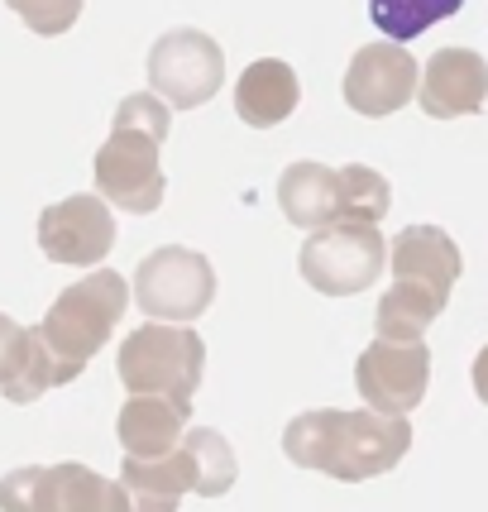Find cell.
<instances>
[{
  "label": "cell",
  "instance_id": "obj_11",
  "mask_svg": "<svg viewBox=\"0 0 488 512\" xmlns=\"http://www.w3.org/2000/svg\"><path fill=\"white\" fill-rule=\"evenodd\" d=\"M417 58L398 44H369L359 48L345 67V106L355 115H393L417 96Z\"/></svg>",
  "mask_w": 488,
  "mask_h": 512
},
{
  "label": "cell",
  "instance_id": "obj_21",
  "mask_svg": "<svg viewBox=\"0 0 488 512\" xmlns=\"http://www.w3.org/2000/svg\"><path fill=\"white\" fill-rule=\"evenodd\" d=\"M393 206V187L383 173L364 168V163H345L340 168V221H364L378 225Z\"/></svg>",
  "mask_w": 488,
  "mask_h": 512
},
{
  "label": "cell",
  "instance_id": "obj_4",
  "mask_svg": "<svg viewBox=\"0 0 488 512\" xmlns=\"http://www.w3.org/2000/svg\"><path fill=\"white\" fill-rule=\"evenodd\" d=\"M115 369L130 393H158L192 407V393L206 374V340L187 321H149L125 335Z\"/></svg>",
  "mask_w": 488,
  "mask_h": 512
},
{
  "label": "cell",
  "instance_id": "obj_2",
  "mask_svg": "<svg viewBox=\"0 0 488 512\" xmlns=\"http://www.w3.org/2000/svg\"><path fill=\"white\" fill-rule=\"evenodd\" d=\"M173 130V115L168 101L158 91H134L115 106V125L111 139L96 149V192L134 216H149L163 206L168 178L158 168V149Z\"/></svg>",
  "mask_w": 488,
  "mask_h": 512
},
{
  "label": "cell",
  "instance_id": "obj_12",
  "mask_svg": "<svg viewBox=\"0 0 488 512\" xmlns=\"http://www.w3.org/2000/svg\"><path fill=\"white\" fill-rule=\"evenodd\" d=\"M77 374L48 350L39 326H20L15 316L0 312V393L10 402H34L48 388H63Z\"/></svg>",
  "mask_w": 488,
  "mask_h": 512
},
{
  "label": "cell",
  "instance_id": "obj_13",
  "mask_svg": "<svg viewBox=\"0 0 488 512\" xmlns=\"http://www.w3.org/2000/svg\"><path fill=\"white\" fill-rule=\"evenodd\" d=\"M422 111L431 120H455V115H479L488 101V63L474 48H436L422 67Z\"/></svg>",
  "mask_w": 488,
  "mask_h": 512
},
{
  "label": "cell",
  "instance_id": "obj_7",
  "mask_svg": "<svg viewBox=\"0 0 488 512\" xmlns=\"http://www.w3.org/2000/svg\"><path fill=\"white\" fill-rule=\"evenodd\" d=\"M216 297V268L206 254L187 245H163L154 249L139 273H134V302L144 316H158V321H187L201 316Z\"/></svg>",
  "mask_w": 488,
  "mask_h": 512
},
{
  "label": "cell",
  "instance_id": "obj_14",
  "mask_svg": "<svg viewBox=\"0 0 488 512\" xmlns=\"http://www.w3.org/2000/svg\"><path fill=\"white\" fill-rule=\"evenodd\" d=\"M388 264H393V278L436 292L441 302H450L455 278L465 273L460 245L445 235L441 225H407V230H398L393 249H388Z\"/></svg>",
  "mask_w": 488,
  "mask_h": 512
},
{
  "label": "cell",
  "instance_id": "obj_16",
  "mask_svg": "<svg viewBox=\"0 0 488 512\" xmlns=\"http://www.w3.org/2000/svg\"><path fill=\"white\" fill-rule=\"evenodd\" d=\"M120 484L130 489L134 512H178L182 493H197V460L187 446H178L173 455H158V460L125 455Z\"/></svg>",
  "mask_w": 488,
  "mask_h": 512
},
{
  "label": "cell",
  "instance_id": "obj_6",
  "mask_svg": "<svg viewBox=\"0 0 488 512\" xmlns=\"http://www.w3.org/2000/svg\"><path fill=\"white\" fill-rule=\"evenodd\" d=\"M383 264H388V245L378 225L364 221L321 225L311 230V240H302V254H297L302 278L326 297H355V292L374 288Z\"/></svg>",
  "mask_w": 488,
  "mask_h": 512
},
{
  "label": "cell",
  "instance_id": "obj_17",
  "mask_svg": "<svg viewBox=\"0 0 488 512\" xmlns=\"http://www.w3.org/2000/svg\"><path fill=\"white\" fill-rule=\"evenodd\" d=\"M302 101V87H297V72H292L283 58H259L240 72L235 82V115L254 130H273L283 125Z\"/></svg>",
  "mask_w": 488,
  "mask_h": 512
},
{
  "label": "cell",
  "instance_id": "obj_19",
  "mask_svg": "<svg viewBox=\"0 0 488 512\" xmlns=\"http://www.w3.org/2000/svg\"><path fill=\"white\" fill-rule=\"evenodd\" d=\"M445 312V302L436 292L417 288V283H402L393 278V288L378 297V312H374V326L383 340H422V331Z\"/></svg>",
  "mask_w": 488,
  "mask_h": 512
},
{
  "label": "cell",
  "instance_id": "obj_3",
  "mask_svg": "<svg viewBox=\"0 0 488 512\" xmlns=\"http://www.w3.org/2000/svg\"><path fill=\"white\" fill-rule=\"evenodd\" d=\"M130 307V288L115 268H96L87 278H77L72 288L58 292V302L48 307L39 321V335L48 340V350L63 359L72 374L87 369L91 355H101V345L111 340L115 321Z\"/></svg>",
  "mask_w": 488,
  "mask_h": 512
},
{
  "label": "cell",
  "instance_id": "obj_5",
  "mask_svg": "<svg viewBox=\"0 0 488 512\" xmlns=\"http://www.w3.org/2000/svg\"><path fill=\"white\" fill-rule=\"evenodd\" d=\"M0 512H134V503L120 479L67 460L10 469L0 479Z\"/></svg>",
  "mask_w": 488,
  "mask_h": 512
},
{
  "label": "cell",
  "instance_id": "obj_15",
  "mask_svg": "<svg viewBox=\"0 0 488 512\" xmlns=\"http://www.w3.org/2000/svg\"><path fill=\"white\" fill-rule=\"evenodd\" d=\"M187 417L192 407L173 398H158V393H134L125 407H120V422H115V436L125 455H139V460H158V455H173L187 436Z\"/></svg>",
  "mask_w": 488,
  "mask_h": 512
},
{
  "label": "cell",
  "instance_id": "obj_10",
  "mask_svg": "<svg viewBox=\"0 0 488 512\" xmlns=\"http://www.w3.org/2000/svg\"><path fill=\"white\" fill-rule=\"evenodd\" d=\"M39 249H44L53 264L67 268H91L101 264L115 249V216L106 197H67L53 201L44 216H39Z\"/></svg>",
  "mask_w": 488,
  "mask_h": 512
},
{
  "label": "cell",
  "instance_id": "obj_1",
  "mask_svg": "<svg viewBox=\"0 0 488 512\" xmlns=\"http://www.w3.org/2000/svg\"><path fill=\"white\" fill-rule=\"evenodd\" d=\"M412 450V426L407 417L388 412H340V407H316L292 417L283 431V455L297 469H321L331 479L359 484L388 474L402 455Z\"/></svg>",
  "mask_w": 488,
  "mask_h": 512
},
{
  "label": "cell",
  "instance_id": "obj_22",
  "mask_svg": "<svg viewBox=\"0 0 488 512\" xmlns=\"http://www.w3.org/2000/svg\"><path fill=\"white\" fill-rule=\"evenodd\" d=\"M182 446L192 450V460H197V498H225L235 489L240 465H235V450H230L221 431H187Z\"/></svg>",
  "mask_w": 488,
  "mask_h": 512
},
{
  "label": "cell",
  "instance_id": "obj_24",
  "mask_svg": "<svg viewBox=\"0 0 488 512\" xmlns=\"http://www.w3.org/2000/svg\"><path fill=\"white\" fill-rule=\"evenodd\" d=\"M474 393H479V402L488 407V345L479 350V359H474Z\"/></svg>",
  "mask_w": 488,
  "mask_h": 512
},
{
  "label": "cell",
  "instance_id": "obj_8",
  "mask_svg": "<svg viewBox=\"0 0 488 512\" xmlns=\"http://www.w3.org/2000/svg\"><path fill=\"white\" fill-rule=\"evenodd\" d=\"M225 87V53L201 29H168L149 48V91H158L168 106L197 111Z\"/></svg>",
  "mask_w": 488,
  "mask_h": 512
},
{
  "label": "cell",
  "instance_id": "obj_23",
  "mask_svg": "<svg viewBox=\"0 0 488 512\" xmlns=\"http://www.w3.org/2000/svg\"><path fill=\"white\" fill-rule=\"evenodd\" d=\"M5 5L24 20V29H34L44 39L67 34L77 24V15H82V0H5Z\"/></svg>",
  "mask_w": 488,
  "mask_h": 512
},
{
  "label": "cell",
  "instance_id": "obj_9",
  "mask_svg": "<svg viewBox=\"0 0 488 512\" xmlns=\"http://www.w3.org/2000/svg\"><path fill=\"white\" fill-rule=\"evenodd\" d=\"M426 383H431V350L426 340H383L359 355L355 364V388L374 412L388 417H407L412 407H422Z\"/></svg>",
  "mask_w": 488,
  "mask_h": 512
},
{
  "label": "cell",
  "instance_id": "obj_18",
  "mask_svg": "<svg viewBox=\"0 0 488 512\" xmlns=\"http://www.w3.org/2000/svg\"><path fill=\"white\" fill-rule=\"evenodd\" d=\"M278 206L297 230H321L340 221V168L297 158L278 178Z\"/></svg>",
  "mask_w": 488,
  "mask_h": 512
},
{
  "label": "cell",
  "instance_id": "obj_20",
  "mask_svg": "<svg viewBox=\"0 0 488 512\" xmlns=\"http://www.w3.org/2000/svg\"><path fill=\"white\" fill-rule=\"evenodd\" d=\"M455 10H465V0H369V15L393 44L417 39L431 24L450 20Z\"/></svg>",
  "mask_w": 488,
  "mask_h": 512
}]
</instances>
